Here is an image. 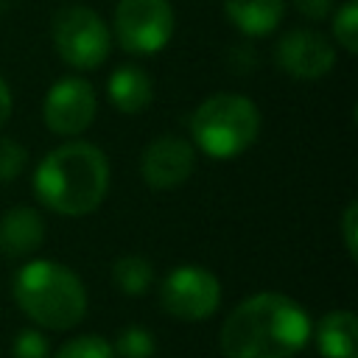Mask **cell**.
<instances>
[{
  "instance_id": "cell-1",
  "label": "cell",
  "mask_w": 358,
  "mask_h": 358,
  "mask_svg": "<svg viewBox=\"0 0 358 358\" xmlns=\"http://www.w3.org/2000/svg\"><path fill=\"white\" fill-rule=\"evenodd\" d=\"M305 308L277 291L238 302L221 324L218 344L224 358H291L310 341Z\"/></svg>"
},
{
  "instance_id": "cell-2",
  "label": "cell",
  "mask_w": 358,
  "mask_h": 358,
  "mask_svg": "<svg viewBox=\"0 0 358 358\" xmlns=\"http://www.w3.org/2000/svg\"><path fill=\"white\" fill-rule=\"evenodd\" d=\"M109 190L106 154L84 140L64 143L45 154L34 173L36 199L59 215L81 218L98 210Z\"/></svg>"
},
{
  "instance_id": "cell-3",
  "label": "cell",
  "mask_w": 358,
  "mask_h": 358,
  "mask_svg": "<svg viewBox=\"0 0 358 358\" xmlns=\"http://www.w3.org/2000/svg\"><path fill=\"white\" fill-rule=\"evenodd\" d=\"M14 302L48 330H70L87 313V291L76 271L53 260H31L14 274Z\"/></svg>"
},
{
  "instance_id": "cell-4",
  "label": "cell",
  "mask_w": 358,
  "mask_h": 358,
  "mask_svg": "<svg viewBox=\"0 0 358 358\" xmlns=\"http://www.w3.org/2000/svg\"><path fill=\"white\" fill-rule=\"evenodd\" d=\"M190 134L193 145H199L207 157L232 159L255 145L260 134V112L246 95L218 92L196 106Z\"/></svg>"
},
{
  "instance_id": "cell-5",
  "label": "cell",
  "mask_w": 358,
  "mask_h": 358,
  "mask_svg": "<svg viewBox=\"0 0 358 358\" xmlns=\"http://www.w3.org/2000/svg\"><path fill=\"white\" fill-rule=\"evenodd\" d=\"M56 53L76 70L101 67L112 48L109 25L90 6H64L50 25Z\"/></svg>"
},
{
  "instance_id": "cell-6",
  "label": "cell",
  "mask_w": 358,
  "mask_h": 358,
  "mask_svg": "<svg viewBox=\"0 0 358 358\" xmlns=\"http://www.w3.org/2000/svg\"><path fill=\"white\" fill-rule=\"evenodd\" d=\"M173 8L168 0H117L115 36L126 53L148 56L173 36Z\"/></svg>"
},
{
  "instance_id": "cell-7",
  "label": "cell",
  "mask_w": 358,
  "mask_h": 358,
  "mask_svg": "<svg viewBox=\"0 0 358 358\" xmlns=\"http://www.w3.org/2000/svg\"><path fill=\"white\" fill-rule=\"evenodd\" d=\"M221 282L201 266H179L159 285V305L168 316L182 322H201L218 310Z\"/></svg>"
},
{
  "instance_id": "cell-8",
  "label": "cell",
  "mask_w": 358,
  "mask_h": 358,
  "mask_svg": "<svg viewBox=\"0 0 358 358\" xmlns=\"http://www.w3.org/2000/svg\"><path fill=\"white\" fill-rule=\"evenodd\" d=\"M95 109H98L95 87L81 76H64L48 90L42 103V117L53 134L73 137L92 123Z\"/></svg>"
},
{
  "instance_id": "cell-9",
  "label": "cell",
  "mask_w": 358,
  "mask_h": 358,
  "mask_svg": "<svg viewBox=\"0 0 358 358\" xmlns=\"http://www.w3.org/2000/svg\"><path fill=\"white\" fill-rule=\"evenodd\" d=\"M274 59L288 76L299 81H316L333 70L336 50L324 34L310 31V28H294L280 36Z\"/></svg>"
},
{
  "instance_id": "cell-10",
  "label": "cell",
  "mask_w": 358,
  "mask_h": 358,
  "mask_svg": "<svg viewBox=\"0 0 358 358\" xmlns=\"http://www.w3.org/2000/svg\"><path fill=\"white\" fill-rule=\"evenodd\" d=\"M196 168V148L185 137L162 134L154 137L140 159L143 179L151 190H171L179 187Z\"/></svg>"
},
{
  "instance_id": "cell-11",
  "label": "cell",
  "mask_w": 358,
  "mask_h": 358,
  "mask_svg": "<svg viewBox=\"0 0 358 358\" xmlns=\"http://www.w3.org/2000/svg\"><path fill=\"white\" fill-rule=\"evenodd\" d=\"M45 241V218L25 204L11 207L0 218V255L8 260L31 257Z\"/></svg>"
},
{
  "instance_id": "cell-12",
  "label": "cell",
  "mask_w": 358,
  "mask_h": 358,
  "mask_svg": "<svg viewBox=\"0 0 358 358\" xmlns=\"http://www.w3.org/2000/svg\"><path fill=\"white\" fill-rule=\"evenodd\" d=\"M106 92H109V101L120 112L137 115V112H143V109L151 106L154 84H151V78H148V73L143 67H137V64H120L109 76Z\"/></svg>"
},
{
  "instance_id": "cell-13",
  "label": "cell",
  "mask_w": 358,
  "mask_h": 358,
  "mask_svg": "<svg viewBox=\"0 0 358 358\" xmlns=\"http://www.w3.org/2000/svg\"><path fill=\"white\" fill-rule=\"evenodd\" d=\"M355 327H358L355 313L330 310L316 322L310 336H316V347H319L322 358H358Z\"/></svg>"
},
{
  "instance_id": "cell-14",
  "label": "cell",
  "mask_w": 358,
  "mask_h": 358,
  "mask_svg": "<svg viewBox=\"0 0 358 358\" xmlns=\"http://www.w3.org/2000/svg\"><path fill=\"white\" fill-rule=\"evenodd\" d=\"M224 14L246 36L271 34L285 14V0H224Z\"/></svg>"
},
{
  "instance_id": "cell-15",
  "label": "cell",
  "mask_w": 358,
  "mask_h": 358,
  "mask_svg": "<svg viewBox=\"0 0 358 358\" xmlns=\"http://www.w3.org/2000/svg\"><path fill=\"white\" fill-rule=\"evenodd\" d=\"M112 282L129 296H143L154 285V266L143 255H123L112 263Z\"/></svg>"
},
{
  "instance_id": "cell-16",
  "label": "cell",
  "mask_w": 358,
  "mask_h": 358,
  "mask_svg": "<svg viewBox=\"0 0 358 358\" xmlns=\"http://www.w3.org/2000/svg\"><path fill=\"white\" fill-rule=\"evenodd\" d=\"M333 36L350 56L358 53V3L355 0H347L344 6H338L333 17Z\"/></svg>"
},
{
  "instance_id": "cell-17",
  "label": "cell",
  "mask_w": 358,
  "mask_h": 358,
  "mask_svg": "<svg viewBox=\"0 0 358 358\" xmlns=\"http://www.w3.org/2000/svg\"><path fill=\"white\" fill-rule=\"evenodd\" d=\"M112 350H115V355H123V358H151L154 355V336L140 324H129L120 330Z\"/></svg>"
},
{
  "instance_id": "cell-18",
  "label": "cell",
  "mask_w": 358,
  "mask_h": 358,
  "mask_svg": "<svg viewBox=\"0 0 358 358\" xmlns=\"http://www.w3.org/2000/svg\"><path fill=\"white\" fill-rule=\"evenodd\" d=\"M56 358H115V350L101 336H76L59 347Z\"/></svg>"
},
{
  "instance_id": "cell-19",
  "label": "cell",
  "mask_w": 358,
  "mask_h": 358,
  "mask_svg": "<svg viewBox=\"0 0 358 358\" xmlns=\"http://www.w3.org/2000/svg\"><path fill=\"white\" fill-rule=\"evenodd\" d=\"M25 162H28V151L11 137H0V182L17 179Z\"/></svg>"
},
{
  "instance_id": "cell-20",
  "label": "cell",
  "mask_w": 358,
  "mask_h": 358,
  "mask_svg": "<svg viewBox=\"0 0 358 358\" xmlns=\"http://www.w3.org/2000/svg\"><path fill=\"white\" fill-rule=\"evenodd\" d=\"M14 358H50V344L45 338V333L25 327L14 336V347H11Z\"/></svg>"
},
{
  "instance_id": "cell-21",
  "label": "cell",
  "mask_w": 358,
  "mask_h": 358,
  "mask_svg": "<svg viewBox=\"0 0 358 358\" xmlns=\"http://www.w3.org/2000/svg\"><path fill=\"white\" fill-rule=\"evenodd\" d=\"M341 238L350 260H358V201H350L341 215Z\"/></svg>"
},
{
  "instance_id": "cell-22",
  "label": "cell",
  "mask_w": 358,
  "mask_h": 358,
  "mask_svg": "<svg viewBox=\"0 0 358 358\" xmlns=\"http://www.w3.org/2000/svg\"><path fill=\"white\" fill-rule=\"evenodd\" d=\"M294 6H296V11H299L305 20L319 22V20H324V17L330 14L333 0H294Z\"/></svg>"
},
{
  "instance_id": "cell-23",
  "label": "cell",
  "mask_w": 358,
  "mask_h": 358,
  "mask_svg": "<svg viewBox=\"0 0 358 358\" xmlns=\"http://www.w3.org/2000/svg\"><path fill=\"white\" fill-rule=\"evenodd\" d=\"M8 115H11V90H8L6 78L0 76V126L8 120Z\"/></svg>"
},
{
  "instance_id": "cell-24",
  "label": "cell",
  "mask_w": 358,
  "mask_h": 358,
  "mask_svg": "<svg viewBox=\"0 0 358 358\" xmlns=\"http://www.w3.org/2000/svg\"><path fill=\"white\" fill-rule=\"evenodd\" d=\"M8 6H11V0H0V14H6V11H8Z\"/></svg>"
}]
</instances>
